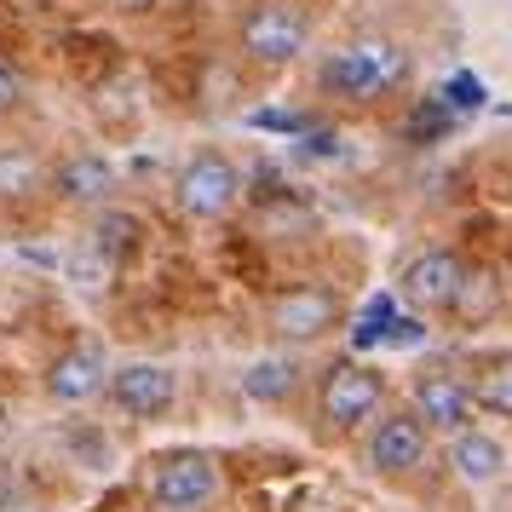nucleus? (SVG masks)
<instances>
[{
	"mask_svg": "<svg viewBox=\"0 0 512 512\" xmlns=\"http://www.w3.org/2000/svg\"><path fill=\"white\" fill-rule=\"evenodd\" d=\"M219 461L202 455V449H179L167 455L156 472H150V507L156 512H202L208 501H219Z\"/></svg>",
	"mask_w": 512,
	"mask_h": 512,
	"instance_id": "423d86ee",
	"label": "nucleus"
},
{
	"mask_svg": "<svg viewBox=\"0 0 512 512\" xmlns=\"http://www.w3.org/2000/svg\"><path fill=\"white\" fill-rule=\"evenodd\" d=\"M121 190V173L110 156H98V150H70L64 162H52L47 173V196H58L64 208H81V213H98L110 208Z\"/></svg>",
	"mask_w": 512,
	"mask_h": 512,
	"instance_id": "6e6552de",
	"label": "nucleus"
},
{
	"mask_svg": "<svg viewBox=\"0 0 512 512\" xmlns=\"http://www.w3.org/2000/svg\"><path fill=\"white\" fill-rule=\"evenodd\" d=\"M415 75V52L403 47L397 35H357L340 52L323 58V93L328 98H346V104H380L409 87Z\"/></svg>",
	"mask_w": 512,
	"mask_h": 512,
	"instance_id": "f257e3e1",
	"label": "nucleus"
},
{
	"mask_svg": "<svg viewBox=\"0 0 512 512\" xmlns=\"http://www.w3.org/2000/svg\"><path fill=\"white\" fill-rule=\"evenodd\" d=\"M311 47V18L288 0H254L236 24V52L254 70H294Z\"/></svg>",
	"mask_w": 512,
	"mask_h": 512,
	"instance_id": "f03ea898",
	"label": "nucleus"
},
{
	"mask_svg": "<svg viewBox=\"0 0 512 512\" xmlns=\"http://www.w3.org/2000/svg\"><path fill=\"white\" fill-rule=\"evenodd\" d=\"M300 363L294 357H254L248 363V374H242V392L254 397V403H265V409H277V403H288V397L300 392Z\"/></svg>",
	"mask_w": 512,
	"mask_h": 512,
	"instance_id": "dca6fc26",
	"label": "nucleus"
},
{
	"mask_svg": "<svg viewBox=\"0 0 512 512\" xmlns=\"http://www.w3.org/2000/svg\"><path fill=\"white\" fill-rule=\"evenodd\" d=\"M449 461L461 472L466 484H495L501 472H507V443L495 438V432H478V426H466L455 432V449H449Z\"/></svg>",
	"mask_w": 512,
	"mask_h": 512,
	"instance_id": "4468645a",
	"label": "nucleus"
},
{
	"mask_svg": "<svg viewBox=\"0 0 512 512\" xmlns=\"http://www.w3.org/2000/svg\"><path fill=\"white\" fill-rule=\"evenodd\" d=\"M104 380H110V363H104V351H98L93 340L58 351V357L47 363V397L52 403H70V409L104 397Z\"/></svg>",
	"mask_w": 512,
	"mask_h": 512,
	"instance_id": "f8f14e48",
	"label": "nucleus"
},
{
	"mask_svg": "<svg viewBox=\"0 0 512 512\" xmlns=\"http://www.w3.org/2000/svg\"><path fill=\"white\" fill-rule=\"evenodd\" d=\"M24 98H29L24 75L12 70V64H0V121H12V116H18V110H24Z\"/></svg>",
	"mask_w": 512,
	"mask_h": 512,
	"instance_id": "6ab92c4d",
	"label": "nucleus"
},
{
	"mask_svg": "<svg viewBox=\"0 0 512 512\" xmlns=\"http://www.w3.org/2000/svg\"><path fill=\"white\" fill-rule=\"evenodd\" d=\"M472 409H484L495 420H512V351H489L478 357V369L466 374Z\"/></svg>",
	"mask_w": 512,
	"mask_h": 512,
	"instance_id": "2eb2a0df",
	"label": "nucleus"
},
{
	"mask_svg": "<svg viewBox=\"0 0 512 512\" xmlns=\"http://www.w3.org/2000/svg\"><path fill=\"white\" fill-rule=\"evenodd\" d=\"M380 340H386V346H420V340H426V317H415V311H409V317L392 311V323L380 328Z\"/></svg>",
	"mask_w": 512,
	"mask_h": 512,
	"instance_id": "a211bd4d",
	"label": "nucleus"
},
{
	"mask_svg": "<svg viewBox=\"0 0 512 512\" xmlns=\"http://www.w3.org/2000/svg\"><path fill=\"white\" fill-rule=\"evenodd\" d=\"M179 208L190 213V219H202V225H219V219H231L236 208H242V196H248V185H242V167L225 156V150H196L185 167H179Z\"/></svg>",
	"mask_w": 512,
	"mask_h": 512,
	"instance_id": "20e7f679",
	"label": "nucleus"
},
{
	"mask_svg": "<svg viewBox=\"0 0 512 512\" xmlns=\"http://www.w3.org/2000/svg\"><path fill=\"white\" fill-rule=\"evenodd\" d=\"M340 317H346V305H340V294H334V288H323V282L282 288L277 300H271V334L294 340V346L334 334V328H340Z\"/></svg>",
	"mask_w": 512,
	"mask_h": 512,
	"instance_id": "1a4fd4ad",
	"label": "nucleus"
},
{
	"mask_svg": "<svg viewBox=\"0 0 512 512\" xmlns=\"http://www.w3.org/2000/svg\"><path fill=\"white\" fill-rule=\"evenodd\" d=\"M6 432H12V415H6V403H0V438H6Z\"/></svg>",
	"mask_w": 512,
	"mask_h": 512,
	"instance_id": "4be33fe9",
	"label": "nucleus"
},
{
	"mask_svg": "<svg viewBox=\"0 0 512 512\" xmlns=\"http://www.w3.org/2000/svg\"><path fill=\"white\" fill-rule=\"evenodd\" d=\"M415 415L426 432H443V438H455L472 426V392H466V374L449 369V363H426L415 374Z\"/></svg>",
	"mask_w": 512,
	"mask_h": 512,
	"instance_id": "9d476101",
	"label": "nucleus"
},
{
	"mask_svg": "<svg viewBox=\"0 0 512 512\" xmlns=\"http://www.w3.org/2000/svg\"><path fill=\"white\" fill-rule=\"evenodd\" d=\"M110 6H116V12H127V18H144V12H156L162 0H110Z\"/></svg>",
	"mask_w": 512,
	"mask_h": 512,
	"instance_id": "aec40b11",
	"label": "nucleus"
},
{
	"mask_svg": "<svg viewBox=\"0 0 512 512\" xmlns=\"http://www.w3.org/2000/svg\"><path fill=\"white\" fill-rule=\"evenodd\" d=\"M380 409H386V374L374 369V363L340 357V363L323 374V386H317V415H323L328 432H357V426H369Z\"/></svg>",
	"mask_w": 512,
	"mask_h": 512,
	"instance_id": "7ed1b4c3",
	"label": "nucleus"
},
{
	"mask_svg": "<svg viewBox=\"0 0 512 512\" xmlns=\"http://www.w3.org/2000/svg\"><path fill=\"white\" fill-rule=\"evenodd\" d=\"M139 236H144V219H139V213H121L116 202H110V208H98V219H93V248H98L104 259L133 254V248H139Z\"/></svg>",
	"mask_w": 512,
	"mask_h": 512,
	"instance_id": "f3484780",
	"label": "nucleus"
},
{
	"mask_svg": "<svg viewBox=\"0 0 512 512\" xmlns=\"http://www.w3.org/2000/svg\"><path fill=\"white\" fill-rule=\"evenodd\" d=\"M466 259L449 254V248H426V254H415L403 271H397V300L409 305L415 317H426V311H455V305L466 300Z\"/></svg>",
	"mask_w": 512,
	"mask_h": 512,
	"instance_id": "39448f33",
	"label": "nucleus"
},
{
	"mask_svg": "<svg viewBox=\"0 0 512 512\" xmlns=\"http://www.w3.org/2000/svg\"><path fill=\"white\" fill-rule=\"evenodd\" d=\"M104 397H110L127 420H162V415H173V403H179V374L167 369V363L139 357V363L110 369Z\"/></svg>",
	"mask_w": 512,
	"mask_h": 512,
	"instance_id": "0eeeda50",
	"label": "nucleus"
},
{
	"mask_svg": "<svg viewBox=\"0 0 512 512\" xmlns=\"http://www.w3.org/2000/svg\"><path fill=\"white\" fill-rule=\"evenodd\" d=\"M52 162L29 144H0V208H29L47 196Z\"/></svg>",
	"mask_w": 512,
	"mask_h": 512,
	"instance_id": "ddd939ff",
	"label": "nucleus"
},
{
	"mask_svg": "<svg viewBox=\"0 0 512 512\" xmlns=\"http://www.w3.org/2000/svg\"><path fill=\"white\" fill-rule=\"evenodd\" d=\"M363 455H369V472H380V478H409V472H420L426 455H432V432L420 426L415 409H397V415L374 420Z\"/></svg>",
	"mask_w": 512,
	"mask_h": 512,
	"instance_id": "9b49d317",
	"label": "nucleus"
},
{
	"mask_svg": "<svg viewBox=\"0 0 512 512\" xmlns=\"http://www.w3.org/2000/svg\"><path fill=\"white\" fill-rule=\"evenodd\" d=\"M254 127H300V121L282 116V110H271V116H254Z\"/></svg>",
	"mask_w": 512,
	"mask_h": 512,
	"instance_id": "412c9836",
	"label": "nucleus"
}]
</instances>
